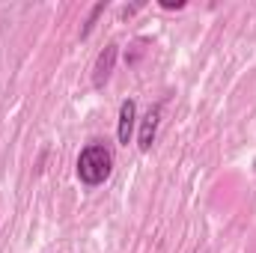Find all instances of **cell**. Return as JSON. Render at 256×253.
I'll use <instances>...</instances> for the list:
<instances>
[{
  "mask_svg": "<svg viewBox=\"0 0 256 253\" xmlns=\"http://www.w3.org/2000/svg\"><path fill=\"white\" fill-rule=\"evenodd\" d=\"M110 170H114V152H110V146L90 143V146L80 149V155H78V179L84 185L96 188V185L108 182Z\"/></svg>",
  "mask_w": 256,
  "mask_h": 253,
  "instance_id": "cell-1",
  "label": "cell"
},
{
  "mask_svg": "<svg viewBox=\"0 0 256 253\" xmlns=\"http://www.w3.org/2000/svg\"><path fill=\"white\" fill-rule=\"evenodd\" d=\"M134 126H137V104H134V98H126V102L120 104V120H116V140H120L122 146L131 143Z\"/></svg>",
  "mask_w": 256,
  "mask_h": 253,
  "instance_id": "cell-4",
  "label": "cell"
},
{
  "mask_svg": "<svg viewBox=\"0 0 256 253\" xmlns=\"http://www.w3.org/2000/svg\"><path fill=\"white\" fill-rule=\"evenodd\" d=\"M116 54H120V45L116 42H110V45H104L98 51V57L92 63V86L96 90H104V84L110 80V72L116 66Z\"/></svg>",
  "mask_w": 256,
  "mask_h": 253,
  "instance_id": "cell-2",
  "label": "cell"
},
{
  "mask_svg": "<svg viewBox=\"0 0 256 253\" xmlns=\"http://www.w3.org/2000/svg\"><path fill=\"white\" fill-rule=\"evenodd\" d=\"M104 9H108V0H98V3L90 9L86 21H84V27H80V39H90V33L96 30V21H98V15H104Z\"/></svg>",
  "mask_w": 256,
  "mask_h": 253,
  "instance_id": "cell-5",
  "label": "cell"
},
{
  "mask_svg": "<svg viewBox=\"0 0 256 253\" xmlns=\"http://www.w3.org/2000/svg\"><path fill=\"white\" fill-rule=\"evenodd\" d=\"M185 0H161V9H182Z\"/></svg>",
  "mask_w": 256,
  "mask_h": 253,
  "instance_id": "cell-6",
  "label": "cell"
},
{
  "mask_svg": "<svg viewBox=\"0 0 256 253\" xmlns=\"http://www.w3.org/2000/svg\"><path fill=\"white\" fill-rule=\"evenodd\" d=\"M158 122H161V104H152V108L146 110V116L140 120V131H137V146H140L143 152L152 149V143H155V137H158Z\"/></svg>",
  "mask_w": 256,
  "mask_h": 253,
  "instance_id": "cell-3",
  "label": "cell"
}]
</instances>
